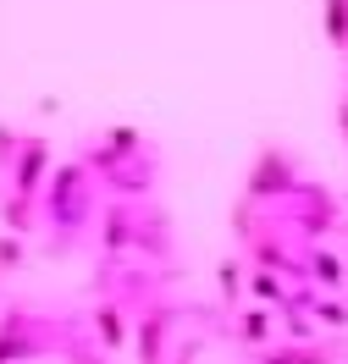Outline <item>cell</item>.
<instances>
[{
    "label": "cell",
    "instance_id": "obj_1",
    "mask_svg": "<svg viewBox=\"0 0 348 364\" xmlns=\"http://www.w3.org/2000/svg\"><path fill=\"white\" fill-rule=\"evenodd\" d=\"M326 23H332V39H343V33H348V0H332Z\"/></svg>",
    "mask_w": 348,
    "mask_h": 364
}]
</instances>
